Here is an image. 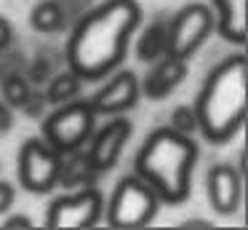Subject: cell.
Returning a JSON list of instances; mask_svg holds the SVG:
<instances>
[{
    "mask_svg": "<svg viewBox=\"0 0 248 230\" xmlns=\"http://www.w3.org/2000/svg\"><path fill=\"white\" fill-rule=\"evenodd\" d=\"M141 24L136 0H107L75 24L67 43V62L80 80H99L125 59L131 35Z\"/></svg>",
    "mask_w": 248,
    "mask_h": 230,
    "instance_id": "6da1fadb",
    "label": "cell"
},
{
    "mask_svg": "<svg viewBox=\"0 0 248 230\" xmlns=\"http://www.w3.org/2000/svg\"><path fill=\"white\" fill-rule=\"evenodd\" d=\"M248 62L243 53L227 56L208 72L198 94V128L208 142L221 144L243 128L248 105Z\"/></svg>",
    "mask_w": 248,
    "mask_h": 230,
    "instance_id": "7a4b0ae2",
    "label": "cell"
},
{
    "mask_svg": "<svg viewBox=\"0 0 248 230\" xmlns=\"http://www.w3.org/2000/svg\"><path fill=\"white\" fill-rule=\"evenodd\" d=\"M195 163L198 144L189 139V134H179L176 128L163 126L155 128L141 144L136 155V177L144 179L160 201L179 206L189 198Z\"/></svg>",
    "mask_w": 248,
    "mask_h": 230,
    "instance_id": "3957f363",
    "label": "cell"
},
{
    "mask_svg": "<svg viewBox=\"0 0 248 230\" xmlns=\"http://www.w3.org/2000/svg\"><path fill=\"white\" fill-rule=\"evenodd\" d=\"M96 128V112L88 99H70L56 105V110L46 118L43 137L56 153H78Z\"/></svg>",
    "mask_w": 248,
    "mask_h": 230,
    "instance_id": "277c9868",
    "label": "cell"
},
{
    "mask_svg": "<svg viewBox=\"0 0 248 230\" xmlns=\"http://www.w3.org/2000/svg\"><path fill=\"white\" fill-rule=\"evenodd\" d=\"M160 198L150 185L139 177H125L118 182L107 206V225L109 228H144L155 219Z\"/></svg>",
    "mask_w": 248,
    "mask_h": 230,
    "instance_id": "5b68a950",
    "label": "cell"
},
{
    "mask_svg": "<svg viewBox=\"0 0 248 230\" xmlns=\"http://www.w3.org/2000/svg\"><path fill=\"white\" fill-rule=\"evenodd\" d=\"M214 11L203 3H189L168 21V37H166V53L176 59H189L205 37L214 32Z\"/></svg>",
    "mask_w": 248,
    "mask_h": 230,
    "instance_id": "8992f818",
    "label": "cell"
},
{
    "mask_svg": "<svg viewBox=\"0 0 248 230\" xmlns=\"http://www.w3.org/2000/svg\"><path fill=\"white\" fill-rule=\"evenodd\" d=\"M62 153H56L46 139H27L19 150V185L30 193H51L59 179Z\"/></svg>",
    "mask_w": 248,
    "mask_h": 230,
    "instance_id": "52a82bcc",
    "label": "cell"
},
{
    "mask_svg": "<svg viewBox=\"0 0 248 230\" xmlns=\"http://www.w3.org/2000/svg\"><path fill=\"white\" fill-rule=\"evenodd\" d=\"M104 195L96 187H80L78 193L56 198L48 206L46 225L56 230H75V228H93L102 219Z\"/></svg>",
    "mask_w": 248,
    "mask_h": 230,
    "instance_id": "ba28073f",
    "label": "cell"
},
{
    "mask_svg": "<svg viewBox=\"0 0 248 230\" xmlns=\"http://www.w3.org/2000/svg\"><path fill=\"white\" fill-rule=\"evenodd\" d=\"M139 96H141V88H139L136 72H131V70H118V72L88 99V105L93 107L96 115H123L131 107H136Z\"/></svg>",
    "mask_w": 248,
    "mask_h": 230,
    "instance_id": "9c48e42d",
    "label": "cell"
},
{
    "mask_svg": "<svg viewBox=\"0 0 248 230\" xmlns=\"http://www.w3.org/2000/svg\"><path fill=\"white\" fill-rule=\"evenodd\" d=\"M131 134H134V126H131V121H125V118H112V121L104 123L99 131L93 128V134L88 137V142H91L88 160H91V166L96 169V174H104V171H109L118 163L125 142L131 139Z\"/></svg>",
    "mask_w": 248,
    "mask_h": 230,
    "instance_id": "30bf717a",
    "label": "cell"
},
{
    "mask_svg": "<svg viewBox=\"0 0 248 230\" xmlns=\"http://www.w3.org/2000/svg\"><path fill=\"white\" fill-rule=\"evenodd\" d=\"M205 195L216 214H235L243 198V174L232 163L211 166L205 174Z\"/></svg>",
    "mask_w": 248,
    "mask_h": 230,
    "instance_id": "8fae6325",
    "label": "cell"
},
{
    "mask_svg": "<svg viewBox=\"0 0 248 230\" xmlns=\"http://www.w3.org/2000/svg\"><path fill=\"white\" fill-rule=\"evenodd\" d=\"M155 62L157 64L150 70V75L144 78V83H139L141 94H144L147 99H152V102L168 96L189 72L187 59H176V56H171V53H163V56L155 59Z\"/></svg>",
    "mask_w": 248,
    "mask_h": 230,
    "instance_id": "7c38bea8",
    "label": "cell"
},
{
    "mask_svg": "<svg viewBox=\"0 0 248 230\" xmlns=\"http://www.w3.org/2000/svg\"><path fill=\"white\" fill-rule=\"evenodd\" d=\"M248 0H214V21L219 35L230 43L243 46L248 35Z\"/></svg>",
    "mask_w": 248,
    "mask_h": 230,
    "instance_id": "4fadbf2b",
    "label": "cell"
},
{
    "mask_svg": "<svg viewBox=\"0 0 248 230\" xmlns=\"http://www.w3.org/2000/svg\"><path fill=\"white\" fill-rule=\"evenodd\" d=\"M166 37H168V21L155 19L150 27L144 30V35L136 43V56L141 62H155L166 53Z\"/></svg>",
    "mask_w": 248,
    "mask_h": 230,
    "instance_id": "5bb4252c",
    "label": "cell"
},
{
    "mask_svg": "<svg viewBox=\"0 0 248 230\" xmlns=\"http://www.w3.org/2000/svg\"><path fill=\"white\" fill-rule=\"evenodd\" d=\"M93 177H96V169H93L91 160H88V153L86 155L72 153L70 160H62L56 185H62V187H80V185H91Z\"/></svg>",
    "mask_w": 248,
    "mask_h": 230,
    "instance_id": "9a60e30c",
    "label": "cell"
},
{
    "mask_svg": "<svg viewBox=\"0 0 248 230\" xmlns=\"http://www.w3.org/2000/svg\"><path fill=\"white\" fill-rule=\"evenodd\" d=\"M30 24L38 32H46V35H54L64 27V8L54 0H46V3H38L30 14Z\"/></svg>",
    "mask_w": 248,
    "mask_h": 230,
    "instance_id": "2e32d148",
    "label": "cell"
},
{
    "mask_svg": "<svg viewBox=\"0 0 248 230\" xmlns=\"http://www.w3.org/2000/svg\"><path fill=\"white\" fill-rule=\"evenodd\" d=\"M80 83H83V80L78 78L72 70L56 75V78L51 80L48 91H46V102H51V105H62V102L75 99V96L80 94Z\"/></svg>",
    "mask_w": 248,
    "mask_h": 230,
    "instance_id": "e0dca14e",
    "label": "cell"
},
{
    "mask_svg": "<svg viewBox=\"0 0 248 230\" xmlns=\"http://www.w3.org/2000/svg\"><path fill=\"white\" fill-rule=\"evenodd\" d=\"M30 94H32V91H30V83L22 75L11 72V75L3 78V102H6L8 107H22Z\"/></svg>",
    "mask_w": 248,
    "mask_h": 230,
    "instance_id": "ac0fdd59",
    "label": "cell"
},
{
    "mask_svg": "<svg viewBox=\"0 0 248 230\" xmlns=\"http://www.w3.org/2000/svg\"><path fill=\"white\" fill-rule=\"evenodd\" d=\"M171 128H176L179 134H192L198 128V118H195V110L189 107H176L171 115Z\"/></svg>",
    "mask_w": 248,
    "mask_h": 230,
    "instance_id": "d6986e66",
    "label": "cell"
},
{
    "mask_svg": "<svg viewBox=\"0 0 248 230\" xmlns=\"http://www.w3.org/2000/svg\"><path fill=\"white\" fill-rule=\"evenodd\" d=\"M14 201H16V187L11 182L0 179V214H6L14 206Z\"/></svg>",
    "mask_w": 248,
    "mask_h": 230,
    "instance_id": "ffe728a7",
    "label": "cell"
},
{
    "mask_svg": "<svg viewBox=\"0 0 248 230\" xmlns=\"http://www.w3.org/2000/svg\"><path fill=\"white\" fill-rule=\"evenodd\" d=\"M11 40H14V27H11V21L0 16V53L11 46Z\"/></svg>",
    "mask_w": 248,
    "mask_h": 230,
    "instance_id": "44dd1931",
    "label": "cell"
},
{
    "mask_svg": "<svg viewBox=\"0 0 248 230\" xmlns=\"http://www.w3.org/2000/svg\"><path fill=\"white\" fill-rule=\"evenodd\" d=\"M3 228H32V219L24 217V214H14L3 222Z\"/></svg>",
    "mask_w": 248,
    "mask_h": 230,
    "instance_id": "7402d4cb",
    "label": "cell"
},
{
    "mask_svg": "<svg viewBox=\"0 0 248 230\" xmlns=\"http://www.w3.org/2000/svg\"><path fill=\"white\" fill-rule=\"evenodd\" d=\"M11 110L14 107H8L6 102H0V131H8L11 128Z\"/></svg>",
    "mask_w": 248,
    "mask_h": 230,
    "instance_id": "603a6c76",
    "label": "cell"
}]
</instances>
